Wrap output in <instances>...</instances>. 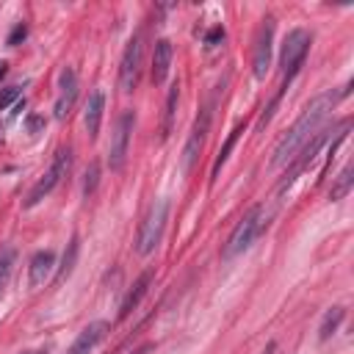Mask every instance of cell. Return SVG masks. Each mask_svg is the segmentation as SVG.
<instances>
[{
    "label": "cell",
    "instance_id": "cell-27",
    "mask_svg": "<svg viewBox=\"0 0 354 354\" xmlns=\"http://www.w3.org/2000/svg\"><path fill=\"white\" fill-rule=\"evenodd\" d=\"M6 75V61H0V77Z\"/></svg>",
    "mask_w": 354,
    "mask_h": 354
},
{
    "label": "cell",
    "instance_id": "cell-28",
    "mask_svg": "<svg viewBox=\"0 0 354 354\" xmlns=\"http://www.w3.org/2000/svg\"><path fill=\"white\" fill-rule=\"evenodd\" d=\"M274 351H277V346H274V343H271V346H268V351H266V354H274Z\"/></svg>",
    "mask_w": 354,
    "mask_h": 354
},
{
    "label": "cell",
    "instance_id": "cell-1",
    "mask_svg": "<svg viewBox=\"0 0 354 354\" xmlns=\"http://www.w3.org/2000/svg\"><path fill=\"white\" fill-rule=\"evenodd\" d=\"M343 94H337V91H324V94H318L301 113H299V119L288 127V133L277 141V147H274V155H271V166L274 169H279V166H285V163H290L293 158H296V152L321 130V124H324V119L329 116V111L337 105V100H340Z\"/></svg>",
    "mask_w": 354,
    "mask_h": 354
},
{
    "label": "cell",
    "instance_id": "cell-18",
    "mask_svg": "<svg viewBox=\"0 0 354 354\" xmlns=\"http://www.w3.org/2000/svg\"><path fill=\"white\" fill-rule=\"evenodd\" d=\"M14 266H17V249L11 243H0V296L6 293V285L11 279Z\"/></svg>",
    "mask_w": 354,
    "mask_h": 354
},
{
    "label": "cell",
    "instance_id": "cell-5",
    "mask_svg": "<svg viewBox=\"0 0 354 354\" xmlns=\"http://www.w3.org/2000/svg\"><path fill=\"white\" fill-rule=\"evenodd\" d=\"M69 166H72V149H69V147H61V149L55 152L50 169H47V171L39 177V183L30 188V194H28V199H25V207H36L44 196H50L53 188L69 174Z\"/></svg>",
    "mask_w": 354,
    "mask_h": 354
},
{
    "label": "cell",
    "instance_id": "cell-25",
    "mask_svg": "<svg viewBox=\"0 0 354 354\" xmlns=\"http://www.w3.org/2000/svg\"><path fill=\"white\" fill-rule=\"evenodd\" d=\"M221 39H224V28H221V25H216L213 30H207V36H205V44H207V47H216Z\"/></svg>",
    "mask_w": 354,
    "mask_h": 354
},
{
    "label": "cell",
    "instance_id": "cell-17",
    "mask_svg": "<svg viewBox=\"0 0 354 354\" xmlns=\"http://www.w3.org/2000/svg\"><path fill=\"white\" fill-rule=\"evenodd\" d=\"M177 100H180V83H171L169 94H166V111H163V127H160V138L166 141L171 127H174V113H177Z\"/></svg>",
    "mask_w": 354,
    "mask_h": 354
},
{
    "label": "cell",
    "instance_id": "cell-4",
    "mask_svg": "<svg viewBox=\"0 0 354 354\" xmlns=\"http://www.w3.org/2000/svg\"><path fill=\"white\" fill-rule=\"evenodd\" d=\"M166 218H169V199H155L138 227V235H136V252L141 257L152 254L155 246L160 243L163 238V230H166Z\"/></svg>",
    "mask_w": 354,
    "mask_h": 354
},
{
    "label": "cell",
    "instance_id": "cell-23",
    "mask_svg": "<svg viewBox=\"0 0 354 354\" xmlns=\"http://www.w3.org/2000/svg\"><path fill=\"white\" fill-rule=\"evenodd\" d=\"M19 86H8V88H3L0 91V111H6L11 102H19Z\"/></svg>",
    "mask_w": 354,
    "mask_h": 354
},
{
    "label": "cell",
    "instance_id": "cell-9",
    "mask_svg": "<svg viewBox=\"0 0 354 354\" xmlns=\"http://www.w3.org/2000/svg\"><path fill=\"white\" fill-rule=\"evenodd\" d=\"M207 127H210V108H202L199 116L194 119V127H191L188 141H185V147H183V169H185V171L194 169V163H196V158H199V152H202Z\"/></svg>",
    "mask_w": 354,
    "mask_h": 354
},
{
    "label": "cell",
    "instance_id": "cell-15",
    "mask_svg": "<svg viewBox=\"0 0 354 354\" xmlns=\"http://www.w3.org/2000/svg\"><path fill=\"white\" fill-rule=\"evenodd\" d=\"M152 274H155V271H152V268H147V271H144V274H141V277L133 282V288L127 290V296H124V301H122V307H119V318H127V315H130V313L138 307V301H141V299H144V293L149 290Z\"/></svg>",
    "mask_w": 354,
    "mask_h": 354
},
{
    "label": "cell",
    "instance_id": "cell-20",
    "mask_svg": "<svg viewBox=\"0 0 354 354\" xmlns=\"http://www.w3.org/2000/svg\"><path fill=\"white\" fill-rule=\"evenodd\" d=\"M343 315H346L343 307H332V310H326V315H324V321H321V326H318V340H329V337L337 332Z\"/></svg>",
    "mask_w": 354,
    "mask_h": 354
},
{
    "label": "cell",
    "instance_id": "cell-6",
    "mask_svg": "<svg viewBox=\"0 0 354 354\" xmlns=\"http://www.w3.org/2000/svg\"><path fill=\"white\" fill-rule=\"evenodd\" d=\"M133 127H136V113H133L130 108H124V111L119 113V119H116L113 138H111V149H108V166H111V171H122V169H124Z\"/></svg>",
    "mask_w": 354,
    "mask_h": 354
},
{
    "label": "cell",
    "instance_id": "cell-29",
    "mask_svg": "<svg viewBox=\"0 0 354 354\" xmlns=\"http://www.w3.org/2000/svg\"><path fill=\"white\" fill-rule=\"evenodd\" d=\"M22 354H33V351H22Z\"/></svg>",
    "mask_w": 354,
    "mask_h": 354
},
{
    "label": "cell",
    "instance_id": "cell-12",
    "mask_svg": "<svg viewBox=\"0 0 354 354\" xmlns=\"http://www.w3.org/2000/svg\"><path fill=\"white\" fill-rule=\"evenodd\" d=\"M53 268H55V254L50 249H39L30 257V263H28V282L33 288L36 285H44V279L53 274Z\"/></svg>",
    "mask_w": 354,
    "mask_h": 354
},
{
    "label": "cell",
    "instance_id": "cell-24",
    "mask_svg": "<svg viewBox=\"0 0 354 354\" xmlns=\"http://www.w3.org/2000/svg\"><path fill=\"white\" fill-rule=\"evenodd\" d=\"M25 36H28V25H25V22H17V25H14V30L8 33L6 44H8V47H17V44H19Z\"/></svg>",
    "mask_w": 354,
    "mask_h": 354
},
{
    "label": "cell",
    "instance_id": "cell-2",
    "mask_svg": "<svg viewBox=\"0 0 354 354\" xmlns=\"http://www.w3.org/2000/svg\"><path fill=\"white\" fill-rule=\"evenodd\" d=\"M310 41H313V36H310L304 28H296V30H290V33L285 36V44H282V55H279L282 86H279V94L274 97V102H271V105L266 108V113L260 116V127H263V124H268V119H271V113H274L277 102L282 100L285 88L290 86V80H293V77H296V72L301 69V64H304V58H307V50H310Z\"/></svg>",
    "mask_w": 354,
    "mask_h": 354
},
{
    "label": "cell",
    "instance_id": "cell-16",
    "mask_svg": "<svg viewBox=\"0 0 354 354\" xmlns=\"http://www.w3.org/2000/svg\"><path fill=\"white\" fill-rule=\"evenodd\" d=\"M243 133V122H238L235 124V130L227 136V141H224V147L218 149V155H216V160H213V169H210V183H216L218 180V171H221V166L227 163V158H230V152H232V147H235V141H238V136Z\"/></svg>",
    "mask_w": 354,
    "mask_h": 354
},
{
    "label": "cell",
    "instance_id": "cell-19",
    "mask_svg": "<svg viewBox=\"0 0 354 354\" xmlns=\"http://www.w3.org/2000/svg\"><path fill=\"white\" fill-rule=\"evenodd\" d=\"M77 249H80V241H77V235H72L69 238V243H66V252H64V260H61V266H58V274H55V285H61L69 274H72V268H75V260H77Z\"/></svg>",
    "mask_w": 354,
    "mask_h": 354
},
{
    "label": "cell",
    "instance_id": "cell-13",
    "mask_svg": "<svg viewBox=\"0 0 354 354\" xmlns=\"http://www.w3.org/2000/svg\"><path fill=\"white\" fill-rule=\"evenodd\" d=\"M171 55H174L171 41L169 39H158L155 41V50H152V83L155 86H160L166 80L169 66H171Z\"/></svg>",
    "mask_w": 354,
    "mask_h": 354
},
{
    "label": "cell",
    "instance_id": "cell-8",
    "mask_svg": "<svg viewBox=\"0 0 354 354\" xmlns=\"http://www.w3.org/2000/svg\"><path fill=\"white\" fill-rule=\"evenodd\" d=\"M271 44H274V17H266L260 22V30H257V39H254V53H252V69H254V77L263 80L268 75V66H271Z\"/></svg>",
    "mask_w": 354,
    "mask_h": 354
},
{
    "label": "cell",
    "instance_id": "cell-21",
    "mask_svg": "<svg viewBox=\"0 0 354 354\" xmlns=\"http://www.w3.org/2000/svg\"><path fill=\"white\" fill-rule=\"evenodd\" d=\"M351 174H354V166H351V163H346V166H343V171L337 174V183H335V185H332V191H329V196H332V199H343V196L351 191V183H354V177H351Z\"/></svg>",
    "mask_w": 354,
    "mask_h": 354
},
{
    "label": "cell",
    "instance_id": "cell-3",
    "mask_svg": "<svg viewBox=\"0 0 354 354\" xmlns=\"http://www.w3.org/2000/svg\"><path fill=\"white\" fill-rule=\"evenodd\" d=\"M266 224H268V213H266V205H254L238 224H235V230L230 232V238H227V246H224V257L230 260V257H235V254H241V252H246L257 238H260V232L266 230Z\"/></svg>",
    "mask_w": 354,
    "mask_h": 354
},
{
    "label": "cell",
    "instance_id": "cell-14",
    "mask_svg": "<svg viewBox=\"0 0 354 354\" xmlns=\"http://www.w3.org/2000/svg\"><path fill=\"white\" fill-rule=\"evenodd\" d=\"M102 111H105V94L97 88L88 94L86 108H83V122H86V133L88 138H97L100 133V122H102Z\"/></svg>",
    "mask_w": 354,
    "mask_h": 354
},
{
    "label": "cell",
    "instance_id": "cell-22",
    "mask_svg": "<svg viewBox=\"0 0 354 354\" xmlns=\"http://www.w3.org/2000/svg\"><path fill=\"white\" fill-rule=\"evenodd\" d=\"M97 183H100V163L94 160L88 169H86V174H83V196L88 199L91 194H94V188H97Z\"/></svg>",
    "mask_w": 354,
    "mask_h": 354
},
{
    "label": "cell",
    "instance_id": "cell-11",
    "mask_svg": "<svg viewBox=\"0 0 354 354\" xmlns=\"http://www.w3.org/2000/svg\"><path fill=\"white\" fill-rule=\"evenodd\" d=\"M108 329H111V326H108L105 321H91L88 326H83V329L77 332V337H75V343L69 346L66 354H91V351L105 340Z\"/></svg>",
    "mask_w": 354,
    "mask_h": 354
},
{
    "label": "cell",
    "instance_id": "cell-10",
    "mask_svg": "<svg viewBox=\"0 0 354 354\" xmlns=\"http://www.w3.org/2000/svg\"><path fill=\"white\" fill-rule=\"evenodd\" d=\"M75 100H77V75L72 66H64L58 75V94H55V108H53L58 122H64L69 116Z\"/></svg>",
    "mask_w": 354,
    "mask_h": 354
},
{
    "label": "cell",
    "instance_id": "cell-26",
    "mask_svg": "<svg viewBox=\"0 0 354 354\" xmlns=\"http://www.w3.org/2000/svg\"><path fill=\"white\" fill-rule=\"evenodd\" d=\"M25 127H28V133L33 136V133H39L41 127H44V116H36V113H30L28 119H25Z\"/></svg>",
    "mask_w": 354,
    "mask_h": 354
},
{
    "label": "cell",
    "instance_id": "cell-7",
    "mask_svg": "<svg viewBox=\"0 0 354 354\" xmlns=\"http://www.w3.org/2000/svg\"><path fill=\"white\" fill-rule=\"evenodd\" d=\"M141 61H144V44H141V33H136L124 44V53H122V61H119V88L124 94L136 91L138 77H141Z\"/></svg>",
    "mask_w": 354,
    "mask_h": 354
}]
</instances>
